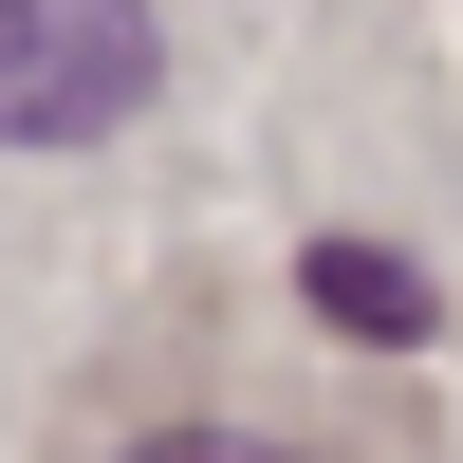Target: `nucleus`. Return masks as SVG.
Listing matches in <instances>:
<instances>
[{
  "instance_id": "obj_1",
  "label": "nucleus",
  "mask_w": 463,
  "mask_h": 463,
  "mask_svg": "<svg viewBox=\"0 0 463 463\" xmlns=\"http://www.w3.org/2000/svg\"><path fill=\"white\" fill-rule=\"evenodd\" d=\"M167 37L148 0H0V148H74V130H130Z\"/></svg>"
},
{
  "instance_id": "obj_2",
  "label": "nucleus",
  "mask_w": 463,
  "mask_h": 463,
  "mask_svg": "<svg viewBox=\"0 0 463 463\" xmlns=\"http://www.w3.org/2000/svg\"><path fill=\"white\" fill-rule=\"evenodd\" d=\"M297 297H316L334 334H371V353H408V334H427V279H408L390 241H316V260H297Z\"/></svg>"
},
{
  "instance_id": "obj_3",
  "label": "nucleus",
  "mask_w": 463,
  "mask_h": 463,
  "mask_svg": "<svg viewBox=\"0 0 463 463\" xmlns=\"http://www.w3.org/2000/svg\"><path fill=\"white\" fill-rule=\"evenodd\" d=\"M130 463H297V445H241V427H167V445H130Z\"/></svg>"
}]
</instances>
